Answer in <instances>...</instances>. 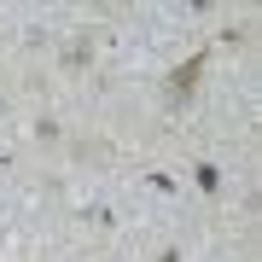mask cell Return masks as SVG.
Masks as SVG:
<instances>
[{"label": "cell", "instance_id": "cell-2", "mask_svg": "<svg viewBox=\"0 0 262 262\" xmlns=\"http://www.w3.org/2000/svg\"><path fill=\"white\" fill-rule=\"evenodd\" d=\"M198 187H204V192H215V187H222V175H215V163H198Z\"/></svg>", "mask_w": 262, "mask_h": 262}, {"label": "cell", "instance_id": "cell-1", "mask_svg": "<svg viewBox=\"0 0 262 262\" xmlns=\"http://www.w3.org/2000/svg\"><path fill=\"white\" fill-rule=\"evenodd\" d=\"M198 70H204V53H192V58H187V64H181L175 76H169V99H181V94H187V88L198 82Z\"/></svg>", "mask_w": 262, "mask_h": 262}]
</instances>
